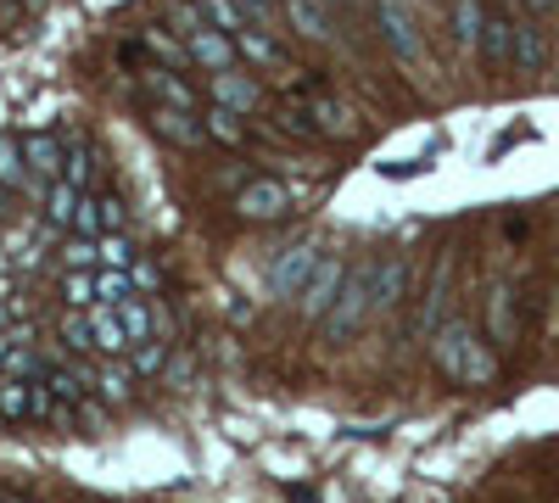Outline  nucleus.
Segmentation results:
<instances>
[{"mask_svg": "<svg viewBox=\"0 0 559 503\" xmlns=\"http://www.w3.org/2000/svg\"><path fill=\"white\" fill-rule=\"evenodd\" d=\"M548 331L559 336V286H554V302H548Z\"/></svg>", "mask_w": 559, "mask_h": 503, "instance_id": "41", "label": "nucleus"}, {"mask_svg": "<svg viewBox=\"0 0 559 503\" xmlns=\"http://www.w3.org/2000/svg\"><path fill=\"white\" fill-rule=\"evenodd\" d=\"M0 191H28V196L45 191V179L28 173V157H23L17 134H0Z\"/></svg>", "mask_w": 559, "mask_h": 503, "instance_id": "18", "label": "nucleus"}, {"mask_svg": "<svg viewBox=\"0 0 559 503\" xmlns=\"http://www.w3.org/2000/svg\"><path fill=\"white\" fill-rule=\"evenodd\" d=\"M521 7H526V12H537V17H543V12H554V7H559V0H521Z\"/></svg>", "mask_w": 559, "mask_h": 503, "instance_id": "42", "label": "nucleus"}, {"mask_svg": "<svg viewBox=\"0 0 559 503\" xmlns=\"http://www.w3.org/2000/svg\"><path fill=\"white\" fill-rule=\"evenodd\" d=\"M62 258H68V268H102V258H96V241H84V236H73Z\"/></svg>", "mask_w": 559, "mask_h": 503, "instance_id": "38", "label": "nucleus"}, {"mask_svg": "<svg viewBox=\"0 0 559 503\" xmlns=\"http://www.w3.org/2000/svg\"><path fill=\"white\" fill-rule=\"evenodd\" d=\"M202 17H207L218 34H229V39H236L241 28H252V23H247V12L236 7V0H202Z\"/></svg>", "mask_w": 559, "mask_h": 503, "instance_id": "30", "label": "nucleus"}, {"mask_svg": "<svg viewBox=\"0 0 559 503\" xmlns=\"http://www.w3.org/2000/svg\"><path fill=\"white\" fill-rule=\"evenodd\" d=\"M0 503H34V498H17V492H0Z\"/></svg>", "mask_w": 559, "mask_h": 503, "instance_id": "43", "label": "nucleus"}, {"mask_svg": "<svg viewBox=\"0 0 559 503\" xmlns=\"http://www.w3.org/2000/svg\"><path fill=\"white\" fill-rule=\"evenodd\" d=\"M302 112L313 118L319 141H353V134H358V112H353L347 101H336V96H313Z\"/></svg>", "mask_w": 559, "mask_h": 503, "instance_id": "12", "label": "nucleus"}, {"mask_svg": "<svg viewBox=\"0 0 559 503\" xmlns=\"http://www.w3.org/2000/svg\"><path fill=\"white\" fill-rule=\"evenodd\" d=\"M146 123H152V134H157V141H168V146H179V152H197V146L207 141V123H202V112L152 107V112H146Z\"/></svg>", "mask_w": 559, "mask_h": 503, "instance_id": "8", "label": "nucleus"}, {"mask_svg": "<svg viewBox=\"0 0 559 503\" xmlns=\"http://www.w3.org/2000/svg\"><path fill=\"white\" fill-rule=\"evenodd\" d=\"M146 51L152 57H163L168 68H191V51H185V39H174V34H163V28H146Z\"/></svg>", "mask_w": 559, "mask_h": 503, "instance_id": "31", "label": "nucleus"}, {"mask_svg": "<svg viewBox=\"0 0 559 503\" xmlns=\"http://www.w3.org/2000/svg\"><path fill=\"white\" fill-rule=\"evenodd\" d=\"M0 218H7V191H0Z\"/></svg>", "mask_w": 559, "mask_h": 503, "instance_id": "46", "label": "nucleus"}, {"mask_svg": "<svg viewBox=\"0 0 559 503\" xmlns=\"http://www.w3.org/2000/svg\"><path fill=\"white\" fill-rule=\"evenodd\" d=\"M129 274H134V291H157V286H163V268H157V263H146V258H134V268H129Z\"/></svg>", "mask_w": 559, "mask_h": 503, "instance_id": "39", "label": "nucleus"}, {"mask_svg": "<svg viewBox=\"0 0 559 503\" xmlns=\"http://www.w3.org/2000/svg\"><path fill=\"white\" fill-rule=\"evenodd\" d=\"M376 263H381V258L353 263V274H347V286H342L336 308L324 313V336H331V342L358 336V331L369 325V319H376Z\"/></svg>", "mask_w": 559, "mask_h": 503, "instance_id": "2", "label": "nucleus"}, {"mask_svg": "<svg viewBox=\"0 0 559 503\" xmlns=\"http://www.w3.org/2000/svg\"><path fill=\"white\" fill-rule=\"evenodd\" d=\"M202 123H207V141H213V146H229V152L247 146V118H241V112H229V107H213V101H207Z\"/></svg>", "mask_w": 559, "mask_h": 503, "instance_id": "24", "label": "nucleus"}, {"mask_svg": "<svg viewBox=\"0 0 559 503\" xmlns=\"http://www.w3.org/2000/svg\"><path fill=\"white\" fill-rule=\"evenodd\" d=\"M129 370L146 381V375H163L168 370V336H152V342H134L129 347Z\"/></svg>", "mask_w": 559, "mask_h": 503, "instance_id": "29", "label": "nucleus"}, {"mask_svg": "<svg viewBox=\"0 0 559 503\" xmlns=\"http://www.w3.org/2000/svg\"><path fill=\"white\" fill-rule=\"evenodd\" d=\"M347 274H353V263H347L342 252H324L319 268H313V280H308L302 297H297V313L313 319V325H324V313L336 308V297H342V286H347Z\"/></svg>", "mask_w": 559, "mask_h": 503, "instance_id": "6", "label": "nucleus"}, {"mask_svg": "<svg viewBox=\"0 0 559 503\" xmlns=\"http://www.w3.org/2000/svg\"><path fill=\"white\" fill-rule=\"evenodd\" d=\"M45 363L34 347H28V336H0V375L7 381H45Z\"/></svg>", "mask_w": 559, "mask_h": 503, "instance_id": "16", "label": "nucleus"}, {"mask_svg": "<svg viewBox=\"0 0 559 503\" xmlns=\"http://www.w3.org/2000/svg\"><path fill=\"white\" fill-rule=\"evenodd\" d=\"M376 28H381L386 51H392L403 68L426 62V34H419V12H414V7H403V0H376Z\"/></svg>", "mask_w": 559, "mask_h": 503, "instance_id": "3", "label": "nucleus"}, {"mask_svg": "<svg viewBox=\"0 0 559 503\" xmlns=\"http://www.w3.org/2000/svg\"><path fill=\"white\" fill-rule=\"evenodd\" d=\"M403 7H414V12H419V7H426V0H403Z\"/></svg>", "mask_w": 559, "mask_h": 503, "instance_id": "45", "label": "nucleus"}, {"mask_svg": "<svg viewBox=\"0 0 559 503\" xmlns=\"http://www.w3.org/2000/svg\"><path fill=\"white\" fill-rule=\"evenodd\" d=\"M168 28H174L179 39H191L197 28H207V17H202V0H168Z\"/></svg>", "mask_w": 559, "mask_h": 503, "instance_id": "34", "label": "nucleus"}, {"mask_svg": "<svg viewBox=\"0 0 559 503\" xmlns=\"http://www.w3.org/2000/svg\"><path fill=\"white\" fill-rule=\"evenodd\" d=\"M280 7H286V28H292L297 39H308V45H331V39H336L331 23H324L319 0H280Z\"/></svg>", "mask_w": 559, "mask_h": 503, "instance_id": "19", "label": "nucleus"}, {"mask_svg": "<svg viewBox=\"0 0 559 503\" xmlns=\"http://www.w3.org/2000/svg\"><path fill=\"white\" fill-rule=\"evenodd\" d=\"M319 247L313 241H297V247H280L274 252V263H269V274H263V286H269V297L274 302H297L302 297V286L313 280V268H319Z\"/></svg>", "mask_w": 559, "mask_h": 503, "instance_id": "4", "label": "nucleus"}, {"mask_svg": "<svg viewBox=\"0 0 559 503\" xmlns=\"http://www.w3.org/2000/svg\"><path fill=\"white\" fill-rule=\"evenodd\" d=\"M129 297H140L129 268H96V308H123Z\"/></svg>", "mask_w": 559, "mask_h": 503, "instance_id": "28", "label": "nucleus"}, {"mask_svg": "<svg viewBox=\"0 0 559 503\" xmlns=\"http://www.w3.org/2000/svg\"><path fill=\"white\" fill-rule=\"evenodd\" d=\"M236 7L247 12V23H252V28H269V34L286 28V7H274V0H236Z\"/></svg>", "mask_w": 559, "mask_h": 503, "instance_id": "36", "label": "nucleus"}, {"mask_svg": "<svg viewBox=\"0 0 559 503\" xmlns=\"http://www.w3.org/2000/svg\"><path fill=\"white\" fill-rule=\"evenodd\" d=\"M84 196H90V191L68 185V179H51V191H45V224H51V230H73Z\"/></svg>", "mask_w": 559, "mask_h": 503, "instance_id": "23", "label": "nucleus"}, {"mask_svg": "<svg viewBox=\"0 0 559 503\" xmlns=\"http://www.w3.org/2000/svg\"><path fill=\"white\" fill-rule=\"evenodd\" d=\"M236 51L247 68H280V39L269 28H241L236 34Z\"/></svg>", "mask_w": 559, "mask_h": 503, "instance_id": "26", "label": "nucleus"}, {"mask_svg": "<svg viewBox=\"0 0 559 503\" xmlns=\"http://www.w3.org/2000/svg\"><path fill=\"white\" fill-rule=\"evenodd\" d=\"M102 213H107V236L123 230V202H118V196H102Z\"/></svg>", "mask_w": 559, "mask_h": 503, "instance_id": "40", "label": "nucleus"}, {"mask_svg": "<svg viewBox=\"0 0 559 503\" xmlns=\"http://www.w3.org/2000/svg\"><path fill=\"white\" fill-rule=\"evenodd\" d=\"M319 7H324V12H331V7H342V0H319Z\"/></svg>", "mask_w": 559, "mask_h": 503, "instance_id": "44", "label": "nucleus"}, {"mask_svg": "<svg viewBox=\"0 0 559 503\" xmlns=\"http://www.w3.org/2000/svg\"><path fill=\"white\" fill-rule=\"evenodd\" d=\"M0 420H12V426L34 420V381H7L0 375Z\"/></svg>", "mask_w": 559, "mask_h": 503, "instance_id": "27", "label": "nucleus"}, {"mask_svg": "<svg viewBox=\"0 0 559 503\" xmlns=\"http://www.w3.org/2000/svg\"><path fill=\"white\" fill-rule=\"evenodd\" d=\"M134 370H129V358H102L96 370H90V386H96V397H107V403H129L134 397Z\"/></svg>", "mask_w": 559, "mask_h": 503, "instance_id": "21", "label": "nucleus"}, {"mask_svg": "<svg viewBox=\"0 0 559 503\" xmlns=\"http://www.w3.org/2000/svg\"><path fill=\"white\" fill-rule=\"evenodd\" d=\"M426 352L437 363V375L453 381V386H492L498 381V347L471 325V319H459V313L442 319V331L431 336Z\"/></svg>", "mask_w": 559, "mask_h": 503, "instance_id": "1", "label": "nucleus"}, {"mask_svg": "<svg viewBox=\"0 0 559 503\" xmlns=\"http://www.w3.org/2000/svg\"><path fill=\"white\" fill-rule=\"evenodd\" d=\"M481 62L487 68H515V17L487 12V34H481Z\"/></svg>", "mask_w": 559, "mask_h": 503, "instance_id": "20", "label": "nucleus"}, {"mask_svg": "<svg viewBox=\"0 0 559 503\" xmlns=\"http://www.w3.org/2000/svg\"><path fill=\"white\" fill-rule=\"evenodd\" d=\"M448 291H453V258H442V263H437L431 286H426V302H419V319H414V331L426 336V342L442 331V319H448Z\"/></svg>", "mask_w": 559, "mask_h": 503, "instance_id": "13", "label": "nucleus"}, {"mask_svg": "<svg viewBox=\"0 0 559 503\" xmlns=\"http://www.w3.org/2000/svg\"><path fill=\"white\" fill-rule=\"evenodd\" d=\"M62 342H68L73 352H96V342H90V319H84L79 308L62 319Z\"/></svg>", "mask_w": 559, "mask_h": 503, "instance_id": "37", "label": "nucleus"}, {"mask_svg": "<svg viewBox=\"0 0 559 503\" xmlns=\"http://www.w3.org/2000/svg\"><path fill=\"white\" fill-rule=\"evenodd\" d=\"M96 258H102V268H134V241L123 236V230H112V236H102L96 241Z\"/></svg>", "mask_w": 559, "mask_h": 503, "instance_id": "32", "label": "nucleus"}, {"mask_svg": "<svg viewBox=\"0 0 559 503\" xmlns=\"http://www.w3.org/2000/svg\"><path fill=\"white\" fill-rule=\"evenodd\" d=\"M185 51H191V68H202V73H224V68H236V62H241L236 39L218 34L213 23H207V28H197L191 39H185Z\"/></svg>", "mask_w": 559, "mask_h": 503, "instance_id": "11", "label": "nucleus"}, {"mask_svg": "<svg viewBox=\"0 0 559 503\" xmlns=\"http://www.w3.org/2000/svg\"><path fill=\"white\" fill-rule=\"evenodd\" d=\"M23 157H28V173L34 179H62V168H68V146L57 141V134H45V129H34V134H23Z\"/></svg>", "mask_w": 559, "mask_h": 503, "instance_id": "15", "label": "nucleus"}, {"mask_svg": "<svg viewBox=\"0 0 559 503\" xmlns=\"http://www.w3.org/2000/svg\"><path fill=\"white\" fill-rule=\"evenodd\" d=\"M236 213H241L247 224H274V218H292V213H297V191L286 185V179H269V173H258V179H247V185L236 191Z\"/></svg>", "mask_w": 559, "mask_h": 503, "instance_id": "5", "label": "nucleus"}, {"mask_svg": "<svg viewBox=\"0 0 559 503\" xmlns=\"http://www.w3.org/2000/svg\"><path fill=\"white\" fill-rule=\"evenodd\" d=\"M146 96H152V107H179V112H202V96H197V84L185 79L179 68H152L146 79Z\"/></svg>", "mask_w": 559, "mask_h": 503, "instance_id": "10", "label": "nucleus"}, {"mask_svg": "<svg viewBox=\"0 0 559 503\" xmlns=\"http://www.w3.org/2000/svg\"><path fill=\"white\" fill-rule=\"evenodd\" d=\"M515 68L521 73H543L548 68V34L537 23H515Z\"/></svg>", "mask_w": 559, "mask_h": 503, "instance_id": "25", "label": "nucleus"}, {"mask_svg": "<svg viewBox=\"0 0 559 503\" xmlns=\"http://www.w3.org/2000/svg\"><path fill=\"white\" fill-rule=\"evenodd\" d=\"M207 101L247 118L263 107V84L252 79V68H224V73H207Z\"/></svg>", "mask_w": 559, "mask_h": 503, "instance_id": "7", "label": "nucleus"}, {"mask_svg": "<svg viewBox=\"0 0 559 503\" xmlns=\"http://www.w3.org/2000/svg\"><path fill=\"white\" fill-rule=\"evenodd\" d=\"M84 319H90V342H96V352L102 358H129V331H123V319H118V308H84Z\"/></svg>", "mask_w": 559, "mask_h": 503, "instance_id": "17", "label": "nucleus"}, {"mask_svg": "<svg viewBox=\"0 0 559 503\" xmlns=\"http://www.w3.org/2000/svg\"><path fill=\"white\" fill-rule=\"evenodd\" d=\"M62 179H68V185H79V191H90V179H96V152H90L84 141L68 146V168H62Z\"/></svg>", "mask_w": 559, "mask_h": 503, "instance_id": "33", "label": "nucleus"}, {"mask_svg": "<svg viewBox=\"0 0 559 503\" xmlns=\"http://www.w3.org/2000/svg\"><path fill=\"white\" fill-rule=\"evenodd\" d=\"M515 331H521V313H515V286H492L487 291V342L492 347H515Z\"/></svg>", "mask_w": 559, "mask_h": 503, "instance_id": "14", "label": "nucleus"}, {"mask_svg": "<svg viewBox=\"0 0 559 503\" xmlns=\"http://www.w3.org/2000/svg\"><path fill=\"white\" fill-rule=\"evenodd\" d=\"M62 297L84 313V308H96V268H68V280H62Z\"/></svg>", "mask_w": 559, "mask_h": 503, "instance_id": "35", "label": "nucleus"}, {"mask_svg": "<svg viewBox=\"0 0 559 503\" xmlns=\"http://www.w3.org/2000/svg\"><path fill=\"white\" fill-rule=\"evenodd\" d=\"M403 297H408V258H386V263H376V313L403 308Z\"/></svg>", "mask_w": 559, "mask_h": 503, "instance_id": "22", "label": "nucleus"}, {"mask_svg": "<svg viewBox=\"0 0 559 503\" xmlns=\"http://www.w3.org/2000/svg\"><path fill=\"white\" fill-rule=\"evenodd\" d=\"M448 34L459 57H481V34H487V0H448Z\"/></svg>", "mask_w": 559, "mask_h": 503, "instance_id": "9", "label": "nucleus"}]
</instances>
